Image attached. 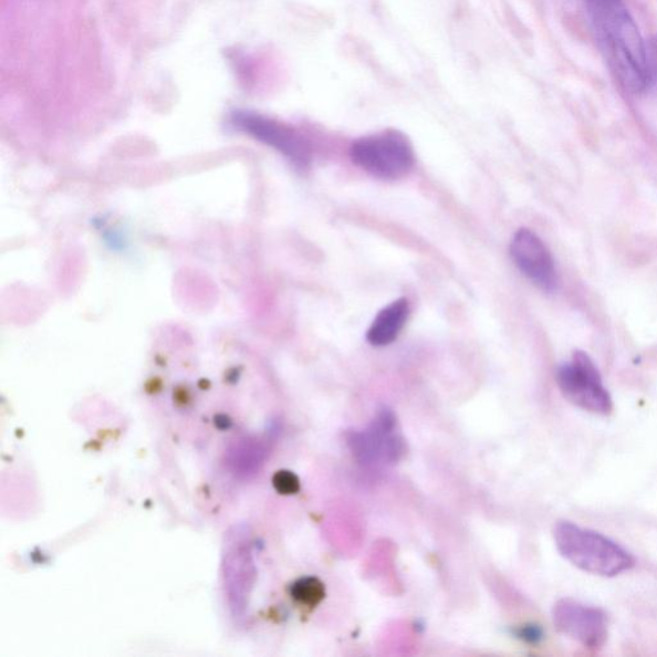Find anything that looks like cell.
Segmentation results:
<instances>
[{
	"label": "cell",
	"mask_w": 657,
	"mask_h": 657,
	"mask_svg": "<svg viewBox=\"0 0 657 657\" xmlns=\"http://www.w3.org/2000/svg\"><path fill=\"white\" fill-rule=\"evenodd\" d=\"M515 636L526 644L535 645L543 639V630L540 625L526 624L517 629Z\"/></svg>",
	"instance_id": "8fae6325"
},
{
	"label": "cell",
	"mask_w": 657,
	"mask_h": 657,
	"mask_svg": "<svg viewBox=\"0 0 657 657\" xmlns=\"http://www.w3.org/2000/svg\"><path fill=\"white\" fill-rule=\"evenodd\" d=\"M650 65L657 72V34H655L650 42ZM654 74V72H653Z\"/></svg>",
	"instance_id": "7c38bea8"
},
{
	"label": "cell",
	"mask_w": 657,
	"mask_h": 657,
	"mask_svg": "<svg viewBox=\"0 0 657 657\" xmlns=\"http://www.w3.org/2000/svg\"><path fill=\"white\" fill-rule=\"evenodd\" d=\"M552 618L560 633L590 650H598L608 637V618L603 608L584 605L573 598H561Z\"/></svg>",
	"instance_id": "5b68a950"
},
{
	"label": "cell",
	"mask_w": 657,
	"mask_h": 657,
	"mask_svg": "<svg viewBox=\"0 0 657 657\" xmlns=\"http://www.w3.org/2000/svg\"><path fill=\"white\" fill-rule=\"evenodd\" d=\"M601 50L625 91L644 93L653 83L647 48L624 0H586Z\"/></svg>",
	"instance_id": "6da1fadb"
},
{
	"label": "cell",
	"mask_w": 657,
	"mask_h": 657,
	"mask_svg": "<svg viewBox=\"0 0 657 657\" xmlns=\"http://www.w3.org/2000/svg\"><path fill=\"white\" fill-rule=\"evenodd\" d=\"M272 486L275 491L283 496H292L299 493L301 490V483L299 477L290 470H280L272 477Z\"/></svg>",
	"instance_id": "30bf717a"
},
{
	"label": "cell",
	"mask_w": 657,
	"mask_h": 657,
	"mask_svg": "<svg viewBox=\"0 0 657 657\" xmlns=\"http://www.w3.org/2000/svg\"><path fill=\"white\" fill-rule=\"evenodd\" d=\"M232 123L254 138L274 147L280 154L290 158L296 167L307 168L310 166V144L293 127L278 123L275 119L251 114V112H236Z\"/></svg>",
	"instance_id": "8992f818"
},
{
	"label": "cell",
	"mask_w": 657,
	"mask_h": 657,
	"mask_svg": "<svg viewBox=\"0 0 657 657\" xmlns=\"http://www.w3.org/2000/svg\"><path fill=\"white\" fill-rule=\"evenodd\" d=\"M561 394L582 410L596 415H611L614 410L612 395L603 382L593 359L583 351L574 352L571 359L560 365L556 373Z\"/></svg>",
	"instance_id": "277c9868"
},
{
	"label": "cell",
	"mask_w": 657,
	"mask_h": 657,
	"mask_svg": "<svg viewBox=\"0 0 657 657\" xmlns=\"http://www.w3.org/2000/svg\"><path fill=\"white\" fill-rule=\"evenodd\" d=\"M510 254L522 274L541 291L554 293L559 274L554 258L543 240L529 229H520L511 240Z\"/></svg>",
	"instance_id": "52a82bcc"
},
{
	"label": "cell",
	"mask_w": 657,
	"mask_h": 657,
	"mask_svg": "<svg viewBox=\"0 0 657 657\" xmlns=\"http://www.w3.org/2000/svg\"><path fill=\"white\" fill-rule=\"evenodd\" d=\"M554 536L560 554L583 572L613 578L636 566L629 551L592 529L561 520Z\"/></svg>",
	"instance_id": "7a4b0ae2"
},
{
	"label": "cell",
	"mask_w": 657,
	"mask_h": 657,
	"mask_svg": "<svg viewBox=\"0 0 657 657\" xmlns=\"http://www.w3.org/2000/svg\"><path fill=\"white\" fill-rule=\"evenodd\" d=\"M291 596L303 606L316 607L325 598L324 583L316 576H303L292 584Z\"/></svg>",
	"instance_id": "9c48e42d"
},
{
	"label": "cell",
	"mask_w": 657,
	"mask_h": 657,
	"mask_svg": "<svg viewBox=\"0 0 657 657\" xmlns=\"http://www.w3.org/2000/svg\"><path fill=\"white\" fill-rule=\"evenodd\" d=\"M410 316V304L405 299H399L384 307L367 331V342L375 347H386L394 343Z\"/></svg>",
	"instance_id": "ba28073f"
},
{
	"label": "cell",
	"mask_w": 657,
	"mask_h": 657,
	"mask_svg": "<svg viewBox=\"0 0 657 657\" xmlns=\"http://www.w3.org/2000/svg\"><path fill=\"white\" fill-rule=\"evenodd\" d=\"M352 161L383 180H398L413 170L415 152L410 139L398 131L359 138L351 147Z\"/></svg>",
	"instance_id": "3957f363"
}]
</instances>
